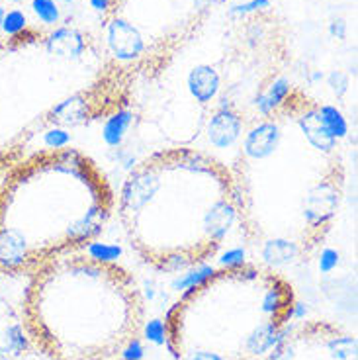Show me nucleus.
Returning a JSON list of instances; mask_svg holds the SVG:
<instances>
[{"label": "nucleus", "mask_w": 358, "mask_h": 360, "mask_svg": "<svg viewBox=\"0 0 358 360\" xmlns=\"http://www.w3.org/2000/svg\"><path fill=\"white\" fill-rule=\"evenodd\" d=\"M264 360H358L357 335L331 321H304L288 329Z\"/></svg>", "instance_id": "nucleus-7"}, {"label": "nucleus", "mask_w": 358, "mask_h": 360, "mask_svg": "<svg viewBox=\"0 0 358 360\" xmlns=\"http://www.w3.org/2000/svg\"><path fill=\"white\" fill-rule=\"evenodd\" d=\"M129 249L157 272L206 264L241 235L231 167L194 147H169L134 165L116 198Z\"/></svg>", "instance_id": "nucleus-2"}, {"label": "nucleus", "mask_w": 358, "mask_h": 360, "mask_svg": "<svg viewBox=\"0 0 358 360\" xmlns=\"http://www.w3.org/2000/svg\"><path fill=\"white\" fill-rule=\"evenodd\" d=\"M2 2H6V4H14V6H18V4H22V2H26V0H0V4Z\"/></svg>", "instance_id": "nucleus-11"}, {"label": "nucleus", "mask_w": 358, "mask_h": 360, "mask_svg": "<svg viewBox=\"0 0 358 360\" xmlns=\"http://www.w3.org/2000/svg\"><path fill=\"white\" fill-rule=\"evenodd\" d=\"M114 212V188L90 155L77 147L37 149L0 180V274L30 276L84 251Z\"/></svg>", "instance_id": "nucleus-3"}, {"label": "nucleus", "mask_w": 358, "mask_h": 360, "mask_svg": "<svg viewBox=\"0 0 358 360\" xmlns=\"http://www.w3.org/2000/svg\"><path fill=\"white\" fill-rule=\"evenodd\" d=\"M112 360H139V359H122V356H120V359H112Z\"/></svg>", "instance_id": "nucleus-13"}, {"label": "nucleus", "mask_w": 358, "mask_h": 360, "mask_svg": "<svg viewBox=\"0 0 358 360\" xmlns=\"http://www.w3.org/2000/svg\"><path fill=\"white\" fill-rule=\"evenodd\" d=\"M30 12L47 30L63 24V10L57 0H30Z\"/></svg>", "instance_id": "nucleus-9"}, {"label": "nucleus", "mask_w": 358, "mask_h": 360, "mask_svg": "<svg viewBox=\"0 0 358 360\" xmlns=\"http://www.w3.org/2000/svg\"><path fill=\"white\" fill-rule=\"evenodd\" d=\"M22 317L45 359L112 360L143 333L145 302L126 266L81 251L27 276Z\"/></svg>", "instance_id": "nucleus-4"}, {"label": "nucleus", "mask_w": 358, "mask_h": 360, "mask_svg": "<svg viewBox=\"0 0 358 360\" xmlns=\"http://www.w3.org/2000/svg\"><path fill=\"white\" fill-rule=\"evenodd\" d=\"M2 44L8 67H0V174L32 155L34 141L49 127L84 124L106 114L114 102L98 81H71V69L55 71L71 61L49 71H27L10 63V45Z\"/></svg>", "instance_id": "nucleus-6"}, {"label": "nucleus", "mask_w": 358, "mask_h": 360, "mask_svg": "<svg viewBox=\"0 0 358 360\" xmlns=\"http://www.w3.org/2000/svg\"><path fill=\"white\" fill-rule=\"evenodd\" d=\"M331 117V108L282 90L229 165L241 237L269 261L309 257L337 221L347 172Z\"/></svg>", "instance_id": "nucleus-1"}, {"label": "nucleus", "mask_w": 358, "mask_h": 360, "mask_svg": "<svg viewBox=\"0 0 358 360\" xmlns=\"http://www.w3.org/2000/svg\"><path fill=\"white\" fill-rule=\"evenodd\" d=\"M104 44L108 55L117 63H132L141 59L147 49V41L141 36L139 27L126 18L114 14L104 24Z\"/></svg>", "instance_id": "nucleus-8"}, {"label": "nucleus", "mask_w": 358, "mask_h": 360, "mask_svg": "<svg viewBox=\"0 0 358 360\" xmlns=\"http://www.w3.org/2000/svg\"><path fill=\"white\" fill-rule=\"evenodd\" d=\"M59 4H67V6H71V4H77V2H81V0H57Z\"/></svg>", "instance_id": "nucleus-12"}, {"label": "nucleus", "mask_w": 358, "mask_h": 360, "mask_svg": "<svg viewBox=\"0 0 358 360\" xmlns=\"http://www.w3.org/2000/svg\"><path fill=\"white\" fill-rule=\"evenodd\" d=\"M294 284L269 264L235 262L194 282L165 315L172 360H264L290 329Z\"/></svg>", "instance_id": "nucleus-5"}, {"label": "nucleus", "mask_w": 358, "mask_h": 360, "mask_svg": "<svg viewBox=\"0 0 358 360\" xmlns=\"http://www.w3.org/2000/svg\"><path fill=\"white\" fill-rule=\"evenodd\" d=\"M269 6V0H251V2H247V4H243V6H235L233 12L235 14H247V12H257V10H262Z\"/></svg>", "instance_id": "nucleus-10"}]
</instances>
